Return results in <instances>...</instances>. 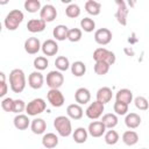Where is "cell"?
I'll use <instances>...</instances> for the list:
<instances>
[{
	"mask_svg": "<svg viewBox=\"0 0 149 149\" xmlns=\"http://www.w3.org/2000/svg\"><path fill=\"white\" fill-rule=\"evenodd\" d=\"M9 86L14 93H21L26 87V76L23 70L13 69L9 72Z\"/></svg>",
	"mask_w": 149,
	"mask_h": 149,
	"instance_id": "1",
	"label": "cell"
},
{
	"mask_svg": "<svg viewBox=\"0 0 149 149\" xmlns=\"http://www.w3.org/2000/svg\"><path fill=\"white\" fill-rule=\"evenodd\" d=\"M54 127L57 130L58 135L63 137H68L72 134V125L69 116L65 115H58L54 120Z\"/></svg>",
	"mask_w": 149,
	"mask_h": 149,
	"instance_id": "2",
	"label": "cell"
},
{
	"mask_svg": "<svg viewBox=\"0 0 149 149\" xmlns=\"http://www.w3.org/2000/svg\"><path fill=\"white\" fill-rule=\"evenodd\" d=\"M23 19L24 15L20 9H13L6 15L3 20V24L8 30H16L21 24V22L23 21Z\"/></svg>",
	"mask_w": 149,
	"mask_h": 149,
	"instance_id": "3",
	"label": "cell"
},
{
	"mask_svg": "<svg viewBox=\"0 0 149 149\" xmlns=\"http://www.w3.org/2000/svg\"><path fill=\"white\" fill-rule=\"evenodd\" d=\"M93 59L95 62H105L109 65H113L116 61L115 54L106 48H98L93 51Z\"/></svg>",
	"mask_w": 149,
	"mask_h": 149,
	"instance_id": "4",
	"label": "cell"
},
{
	"mask_svg": "<svg viewBox=\"0 0 149 149\" xmlns=\"http://www.w3.org/2000/svg\"><path fill=\"white\" fill-rule=\"evenodd\" d=\"M45 108H47L45 100L42 99V98H35V99H33L31 101H29L27 104L26 112L30 116H36V115L43 113L45 111Z\"/></svg>",
	"mask_w": 149,
	"mask_h": 149,
	"instance_id": "5",
	"label": "cell"
},
{
	"mask_svg": "<svg viewBox=\"0 0 149 149\" xmlns=\"http://www.w3.org/2000/svg\"><path fill=\"white\" fill-rule=\"evenodd\" d=\"M63 84H64V76L61 71L54 70L47 74V85L50 87V90H52V88L59 90V87Z\"/></svg>",
	"mask_w": 149,
	"mask_h": 149,
	"instance_id": "6",
	"label": "cell"
},
{
	"mask_svg": "<svg viewBox=\"0 0 149 149\" xmlns=\"http://www.w3.org/2000/svg\"><path fill=\"white\" fill-rule=\"evenodd\" d=\"M104 109H105V105H104L102 102L95 100V101H93V102H91V104L88 105V107H87L86 111H85V114H86V116H87L88 119H91V120H97V119H99V118L102 115Z\"/></svg>",
	"mask_w": 149,
	"mask_h": 149,
	"instance_id": "7",
	"label": "cell"
},
{
	"mask_svg": "<svg viewBox=\"0 0 149 149\" xmlns=\"http://www.w3.org/2000/svg\"><path fill=\"white\" fill-rule=\"evenodd\" d=\"M47 99L50 102V105L54 106V107H62L65 102V98L58 88L49 90L48 93H47Z\"/></svg>",
	"mask_w": 149,
	"mask_h": 149,
	"instance_id": "8",
	"label": "cell"
},
{
	"mask_svg": "<svg viewBox=\"0 0 149 149\" xmlns=\"http://www.w3.org/2000/svg\"><path fill=\"white\" fill-rule=\"evenodd\" d=\"M94 41L100 45H106L112 41V31L108 28H99L94 33Z\"/></svg>",
	"mask_w": 149,
	"mask_h": 149,
	"instance_id": "9",
	"label": "cell"
},
{
	"mask_svg": "<svg viewBox=\"0 0 149 149\" xmlns=\"http://www.w3.org/2000/svg\"><path fill=\"white\" fill-rule=\"evenodd\" d=\"M115 3L118 5V9L115 12V19L121 26L127 24V15H128V8L126 6V2L122 0H116Z\"/></svg>",
	"mask_w": 149,
	"mask_h": 149,
	"instance_id": "10",
	"label": "cell"
},
{
	"mask_svg": "<svg viewBox=\"0 0 149 149\" xmlns=\"http://www.w3.org/2000/svg\"><path fill=\"white\" fill-rule=\"evenodd\" d=\"M57 17V10L56 8L48 3V5H44L41 10H40V19H42L43 21L45 22H52Z\"/></svg>",
	"mask_w": 149,
	"mask_h": 149,
	"instance_id": "11",
	"label": "cell"
},
{
	"mask_svg": "<svg viewBox=\"0 0 149 149\" xmlns=\"http://www.w3.org/2000/svg\"><path fill=\"white\" fill-rule=\"evenodd\" d=\"M23 47H24V50H26L27 54L35 55V54H37L41 50L42 44H41V42H40V40L37 37L33 36V37H28L24 41V45Z\"/></svg>",
	"mask_w": 149,
	"mask_h": 149,
	"instance_id": "12",
	"label": "cell"
},
{
	"mask_svg": "<svg viewBox=\"0 0 149 149\" xmlns=\"http://www.w3.org/2000/svg\"><path fill=\"white\" fill-rule=\"evenodd\" d=\"M106 127L101 121H92L88 125L87 132L92 137H100L102 135H105L106 133Z\"/></svg>",
	"mask_w": 149,
	"mask_h": 149,
	"instance_id": "13",
	"label": "cell"
},
{
	"mask_svg": "<svg viewBox=\"0 0 149 149\" xmlns=\"http://www.w3.org/2000/svg\"><path fill=\"white\" fill-rule=\"evenodd\" d=\"M44 84V77L40 71H33L29 77H28V85L34 88V90H38L43 86Z\"/></svg>",
	"mask_w": 149,
	"mask_h": 149,
	"instance_id": "14",
	"label": "cell"
},
{
	"mask_svg": "<svg viewBox=\"0 0 149 149\" xmlns=\"http://www.w3.org/2000/svg\"><path fill=\"white\" fill-rule=\"evenodd\" d=\"M41 50H42L44 56H55L58 52V44L55 40L49 38L42 43Z\"/></svg>",
	"mask_w": 149,
	"mask_h": 149,
	"instance_id": "15",
	"label": "cell"
},
{
	"mask_svg": "<svg viewBox=\"0 0 149 149\" xmlns=\"http://www.w3.org/2000/svg\"><path fill=\"white\" fill-rule=\"evenodd\" d=\"M74 100L78 105H85L91 100V92L86 87H79L74 92Z\"/></svg>",
	"mask_w": 149,
	"mask_h": 149,
	"instance_id": "16",
	"label": "cell"
},
{
	"mask_svg": "<svg viewBox=\"0 0 149 149\" xmlns=\"http://www.w3.org/2000/svg\"><path fill=\"white\" fill-rule=\"evenodd\" d=\"M47 22L42 19H30L27 23V29L30 33H41L45 29Z\"/></svg>",
	"mask_w": 149,
	"mask_h": 149,
	"instance_id": "17",
	"label": "cell"
},
{
	"mask_svg": "<svg viewBox=\"0 0 149 149\" xmlns=\"http://www.w3.org/2000/svg\"><path fill=\"white\" fill-rule=\"evenodd\" d=\"M66 114L70 119H73V120H80L83 118V114H84V111L81 108L80 105L78 104H71L66 107Z\"/></svg>",
	"mask_w": 149,
	"mask_h": 149,
	"instance_id": "18",
	"label": "cell"
},
{
	"mask_svg": "<svg viewBox=\"0 0 149 149\" xmlns=\"http://www.w3.org/2000/svg\"><path fill=\"white\" fill-rule=\"evenodd\" d=\"M30 129H31V132H33L34 134H36V135L44 134V132L47 130V122H45L42 118H36V119L31 120Z\"/></svg>",
	"mask_w": 149,
	"mask_h": 149,
	"instance_id": "19",
	"label": "cell"
},
{
	"mask_svg": "<svg viewBox=\"0 0 149 149\" xmlns=\"http://www.w3.org/2000/svg\"><path fill=\"white\" fill-rule=\"evenodd\" d=\"M13 122H14V127L16 129H19V130H26L31 123V121L29 120L28 115H24V114H17L14 118Z\"/></svg>",
	"mask_w": 149,
	"mask_h": 149,
	"instance_id": "20",
	"label": "cell"
},
{
	"mask_svg": "<svg viewBox=\"0 0 149 149\" xmlns=\"http://www.w3.org/2000/svg\"><path fill=\"white\" fill-rule=\"evenodd\" d=\"M112 97H113V92L109 87L107 86H104V87H100L98 91H97V100L102 102L104 105L109 102L112 100Z\"/></svg>",
	"mask_w": 149,
	"mask_h": 149,
	"instance_id": "21",
	"label": "cell"
},
{
	"mask_svg": "<svg viewBox=\"0 0 149 149\" xmlns=\"http://www.w3.org/2000/svg\"><path fill=\"white\" fill-rule=\"evenodd\" d=\"M115 101L129 105L133 101V92L128 88H121L115 94Z\"/></svg>",
	"mask_w": 149,
	"mask_h": 149,
	"instance_id": "22",
	"label": "cell"
},
{
	"mask_svg": "<svg viewBox=\"0 0 149 149\" xmlns=\"http://www.w3.org/2000/svg\"><path fill=\"white\" fill-rule=\"evenodd\" d=\"M42 144L47 149H52L58 144V136L54 133H47L42 137Z\"/></svg>",
	"mask_w": 149,
	"mask_h": 149,
	"instance_id": "23",
	"label": "cell"
},
{
	"mask_svg": "<svg viewBox=\"0 0 149 149\" xmlns=\"http://www.w3.org/2000/svg\"><path fill=\"white\" fill-rule=\"evenodd\" d=\"M125 123L129 129H135L141 125V116L137 113H128L125 118Z\"/></svg>",
	"mask_w": 149,
	"mask_h": 149,
	"instance_id": "24",
	"label": "cell"
},
{
	"mask_svg": "<svg viewBox=\"0 0 149 149\" xmlns=\"http://www.w3.org/2000/svg\"><path fill=\"white\" fill-rule=\"evenodd\" d=\"M122 142L129 147L135 146L139 142V134L134 130H126L122 134Z\"/></svg>",
	"mask_w": 149,
	"mask_h": 149,
	"instance_id": "25",
	"label": "cell"
},
{
	"mask_svg": "<svg viewBox=\"0 0 149 149\" xmlns=\"http://www.w3.org/2000/svg\"><path fill=\"white\" fill-rule=\"evenodd\" d=\"M68 34H69V28L64 24H58L52 30V35H54L55 40H57V41L68 40Z\"/></svg>",
	"mask_w": 149,
	"mask_h": 149,
	"instance_id": "26",
	"label": "cell"
},
{
	"mask_svg": "<svg viewBox=\"0 0 149 149\" xmlns=\"http://www.w3.org/2000/svg\"><path fill=\"white\" fill-rule=\"evenodd\" d=\"M85 10H86L90 15L97 16V15L100 14L101 3L98 2V1H94V0H87V1L85 2Z\"/></svg>",
	"mask_w": 149,
	"mask_h": 149,
	"instance_id": "27",
	"label": "cell"
},
{
	"mask_svg": "<svg viewBox=\"0 0 149 149\" xmlns=\"http://www.w3.org/2000/svg\"><path fill=\"white\" fill-rule=\"evenodd\" d=\"M87 136H88V132L87 129H85L84 127H78L77 129H74V132L72 133V137L76 143H85L86 140H87Z\"/></svg>",
	"mask_w": 149,
	"mask_h": 149,
	"instance_id": "28",
	"label": "cell"
},
{
	"mask_svg": "<svg viewBox=\"0 0 149 149\" xmlns=\"http://www.w3.org/2000/svg\"><path fill=\"white\" fill-rule=\"evenodd\" d=\"M118 121H119L118 116L114 113H106L102 115V119H101V122L105 125L107 129H113L118 125Z\"/></svg>",
	"mask_w": 149,
	"mask_h": 149,
	"instance_id": "29",
	"label": "cell"
},
{
	"mask_svg": "<svg viewBox=\"0 0 149 149\" xmlns=\"http://www.w3.org/2000/svg\"><path fill=\"white\" fill-rule=\"evenodd\" d=\"M71 72L74 77H81L86 72V65L81 61H76L71 64Z\"/></svg>",
	"mask_w": 149,
	"mask_h": 149,
	"instance_id": "30",
	"label": "cell"
},
{
	"mask_svg": "<svg viewBox=\"0 0 149 149\" xmlns=\"http://www.w3.org/2000/svg\"><path fill=\"white\" fill-rule=\"evenodd\" d=\"M104 139H105V142L109 146H114L118 143V141L120 140V136H119V133L116 130H113V129H109L105 133L104 135Z\"/></svg>",
	"mask_w": 149,
	"mask_h": 149,
	"instance_id": "31",
	"label": "cell"
},
{
	"mask_svg": "<svg viewBox=\"0 0 149 149\" xmlns=\"http://www.w3.org/2000/svg\"><path fill=\"white\" fill-rule=\"evenodd\" d=\"M55 66H56V69L58 71L62 72V71H66L69 68H71V64H70L68 57H65V56H58L56 58V61H55Z\"/></svg>",
	"mask_w": 149,
	"mask_h": 149,
	"instance_id": "32",
	"label": "cell"
},
{
	"mask_svg": "<svg viewBox=\"0 0 149 149\" xmlns=\"http://www.w3.org/2000/svg\"><path fill=\"white\" fill-rule=\"evenodd\" d=\"M23 6H24V9L29 13H36L42 8L40 0H26Z\"/></svg>",
	"mask_w": 149,
	"mask_h": 149,
	"instance_id": "33",
	"label": "cell"
},
{
	"mask_svg": "<svg viewBox=\"0 0 149 149\" xmlns=\"http://www.w3.org/2000/svg\"><path fill=\"white\" fill-rule=\"evenodd\" d=\"M34 68L36 69V71H43L48 68L49 65V61L47 59L45 56H37L35 59H34Z\"/></svg>",
	"mask_w": 149,
	"mask_h": 149,
	"instance_id": "34",
	"label": "cell"
},
{
	"mask_svg": "<svg viewBox=\"0 0 149 149\" xmlns=\"http://www.w3.org/2000/svg\"><path fill=\"white\" fill-rule=\"evenodd\" d=\"M65 14L70 19H76L80 15V7L77 3H70L65 8Z\"/></svg>",
	"mask_w": 149,
	"mask_h": 149,
	"instance_id": "35",
	"label": "cell"
},
{
	"mask_svg": "<svg viewBox=\"0 0 149 149\" xmlns=\"http://www.w3.org/2000/svg\"><path fill=\"white\" fill-rule=\"evenodd\" d=\"M80 28L86 33H91L95 29V22L91 17H84L80 21Z\"/></svg>",
	"mask_w": 149,
	"mask_h": 149,
	"instance_id": "36",
	"label": "cell"
},
{
	"mask_svg": "<svg viewBox=\"0 0 149 149\" xmlns=\"http://www.w3.org/2000/svg\"><path fill=\"white\" fill-rule=\"evenodd\" d=\"M81 36H83L81 29H79V28H71V29H69L68 40L70 42H79L81 40Z\"/></svg>",
	"mask_w": 149,
	"mask_h": 149,
	"instance_id": "37",
	"label": "cell"
},
{
	"mask_svg": "<svg viewBox=\"0 0 149 149\" xmlns=\"http://www.w3.org/2000/svg\"><path fill=\"white\" fill-rule=\"evenodd\" d=\"M109 64L105 63V62H95L94 64V72L99 76H104L106 73H108L109 71Z\"/></svg>",
	"mask_w": 149,
	"mask_h": 149,
	"instance_id": "38",
	"label": "cell"
},
{
	"mask_svg": "<svg viewBox=\"0 0 149 149\" xmlns=\"http://www.w3.org/2000/svg\"><path fill=\"white\" fill-rule=\"evenodd\" d=\"M134 104H135V107L140 111H147L149 108V102L147 100V98L142 97V95H139L134 99Z\"/></svg>",
	"mask_w": 149,
	"mask_h": 149,
	"instance_id": "39",
	"label": "cell"
},
{
	"mask_svg": "<svg viewBox=\"0 0 149 149\" xmlns=\"http://www.w3.org/2000/svg\"><path fill=\"white\" fill-rule=\"evenodd\" d=\"M113 109L116 115H127L128 114V105L123 102L115 101L113 105Z\"/></svg>",
	"mask_w": 149,
	"mask_h": 149,
	"instance_id": "40",
	"label": "cell"
},
{
	"mask_svg": "<svg viewBox=\"0 0 149 149\" xmlns=\"http://www.w3.org/2000/svg\"><path fill=\"white\" fill-rule=\"evenodd\" d=\"M1 108L5 112H13V108H14V99H12L9 97L2 99V101H1Z\"/></svg>",
	"mask_w": 149,
	"mask_h": 149,
	"instance_id": "41",
	"label": "cell"
},
{
	"mask_svg": "<svg viewBox=\"0 0 149 149\" xmlns=\"http://www.w3.org/2000/svg\"><path fill=\"white\" fill-rule=\"evenodd\" d=\"M27 105L22 99H15L14 100V108H13V113L16 114H21V112H23L26 109Z\"/></svg>",
	"mask_w": 149,
	"mask_h": 149,
	"instance_id": "42",
	"label": "cell"
},
{
	"mask_svg": "<svg viewBox=\"0 0 149 149\" xmlns=\"http://www.w3.org/2000/svg\"><path fill=\"white\" fill-rule=\"evenodd\" d=\"M7 88H8V86H7V84H6V80H1V81H0V97H1V98H3V97L6 95Z\"/></svg>",
	"mask_w": 149,
	"mask_h": 149,
	"instance_id": "43",
	"label": "cell"
},
{
	"mask_svg": "<svg viewBox=\"0 0 149 149\" xmlns=\"http://www.w3.org/2000/svg\"><path fill=\"white\" fill-rule=\"evenodd\" d=\"M125 52H126L128 56H130V55L133 56V55H134V51H133V50H129V49H127V48L125 49Z\"/></svg>",
	"mask_w": 149,
	"mask_h": 149,
	"instance_id": "44",
	"label": "cell"
},
{
	"mask_svg": "<svg viewBox=\"0 0 149 149\" xmlns=\"http://www.w3.org/2000/svg\"><path fill=\"white\" fill-rule=\"evenodd\" d=\"M142 149H147V148H142Z\"/></svg>",
	"mask_w": 149,
	"mask_h": 149,
	"instance_id": "45",
	"label": "cell"
}]
</instances>
